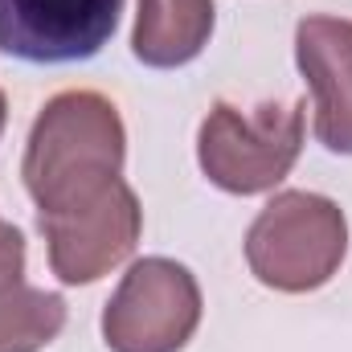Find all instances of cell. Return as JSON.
Returning a JSON list of instances; mask_svg holds the SVG:
<instances>
[{
  "label": "cell",
  "mask_w": 352,
  "mask_h": 352,
  "mask_svg": "<svg viewBox=\"0 0 352 352\" xmlns=\"http://www.w3.org/2000/svg\"><path fill=\"white\" fill-rule=\"evenodd\" d=\"M127 131L111 98L94 90H62L33 119L21 176L37 217H66L98 205L119 180Z\"/></svg>",
  "instance_id": "cell-1"
},
{
  "label": "cell",
  "mask_w": 352,
  "mask_h": 352,
  "mask_svg": "<svg viewBox=\"0 0 352 352\" xmlns=\"http://www.w3.org/2000/svg\"><path fill=\"white\" fill-rule=\"evenodd\" d=\"M349 250L344 209L320 192H278L246 230L250 274L287 295L324 287Z\"/></svg>",
  "instance_id": "cell-2"
},
{
  "label": "cell",
  "mask_w": 352,
  "mask_h": 352,
  "mask_svg": "<svg viewBox=\"0 0 352 352\" xmlns=\"http://www.w3.org/2000/svg\"><path fill=\"white\" fill-rule=\"evenodd\" d=\"M303 111L307 102H258L242 111L234 102H213L197 135L201 173L217 188L250 197L274 188L295 168L303 148Z\"/></svg>",
  "instance_id": "cell-3"
},
{
  "label": "cell",
  "mask_w": 352,
  "mask_h": 352,
  "mask_svg": "<svg viewBox=\"0 0 352 352\" xmlns=\"http://www.w3.org/2000/svg\"><path fill=\"white\" fill-rule=\"evenodd\" d=\"M201 324V287L173 258H140L102 311L111 352H180Z\"/></svg>",
  "instance_id": "cell-4"
},
{
  "label": "cell",
  "mask_w": 352,
  "mask_h": 352,
  "mask_svg": "<svg viewBox=\"0 0 352 352\" xmlns=\"http://www.w3.org/2000/svg\"><path fill=\"white\" fill-rule=\"evenodd\" d=\"M123 0H0V54L33 66H70L94 58Z\"/></svg>",
  "instance_id": "cell-5"
},
{
  "label": "cell",
  "mask_w": 352,
  "mask_h": 352,
  "mask_svg": "<svg viewBox=\"0 0 352 352\" xmlns=\"http://www.w3.org/2000/svg\"><path fill=\"white\" fill-rule=\"evenodd\" d=\"M45 242H50V266L66 287H87L107 270L123 263L144 230V209L127 180H119L98 205L66 217H37Z\"/></svg>",
  "instance_id": "cell-6"
},
{
  "label": "cell",
  "mask_w": 352,
  "mask_h": 352,
  "mask_svg": "<svg viewBox=\"0 0 352 352\" xmlns=\"http://www.w3.org/2000/svg\"><path fill=\"white\" fill-rule=\"evenodd\" d=\"M295 62L311 90L316 140L352 156V21L303 16L295 29Z\"/></svg>",
  "instance_id": "cell-7"
},
{
  "label": "cell",
  "mask_w": 352,
  "mask_h": 352,
  "mask_svg": "<svg viewBox=\"0 0 352 352\" xmlns=\"http://www.w3.org/2000/svg\"><path fill=\"white\" fill-rule=\"evenodd\" d=\"M213 33V0H140L131 54L152 70L192 62Z\"/></svg>",
  "instance_id": "cell-8"
},
{
  "label": "cell",
  "mask_w": 352,
  "mask_h": 352,
  "mask_svg": "<svg viewBox=\"0 0 352 352\" xmlns=\"http://www.w3.org/2000/svg\"><path fill=\"white\" fill-rule=\"evenodd\" d=\"M66 328V299L41 287H12L0 295V352H41Z\"/></svg>",
  "instance_id": "cell-9"
},
{
  "label": "cell",
  "mask_w": 352,
  "mask_h": 352,
  "mask_svg": "<svg viewBox=\"0 0 352 352\" xmlns=\"http://www.w3.org/2000/svg\"><path fill=\"white\" fill-rule=\"evenodd\" d=\"M25 283V234L16 226H0V295Z\"/></svg>",
  "instance_id": "cell-10"
},
{
  "label": "cell",
  "mask_w": 352,
  "mask_h": 352,
  "mask_svg": "<svg viewBox=\"0 0 352 352\" xmlns=\"http://www.w3.org/2000/svg\"><path fill=\"white\" fill-rule=\"evenodd\" d=\"M4 119H8V107H4V94H0V135H4Z\"/></svg>",
  "instance_id": "cell-11"
}]
</instances>
